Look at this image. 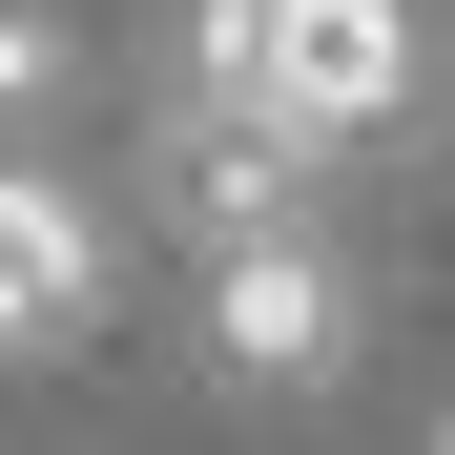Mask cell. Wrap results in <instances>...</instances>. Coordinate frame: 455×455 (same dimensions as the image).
Listing matches in <instances>:
<instances>
[{
    "label": "cell",
    "instance_id": "obj_4",
    "mask_svg": "<svg viewBox=\"0 0 455 455\" xmlns=\"http://www.w3.org/2000/svg\"><path fill=\"white\" fill-rule=\"evenodd\" d=\"M62 104H84V21L62 0H0V166H42Z\"/></svg>",
    "mask_w": 455,
    "mask_h": 455
},
{
    "label": "cell",
    "instance_id": "obj_2",
    "mask_svg": "<svg viewBox=\"0 0 455 455\" xmlns=\"http://www.w3.org/2000/svg\"><path fill=\"white\" fill-rule=\"evenodd\" d=\"M207 352H228V394H331L352 372V269L311 249V228L207 249Z\"/></svg>",
    "mask_w": 455,
    "mask_h": 455
},
{
    "label": "cell",
    "instance_id": "obj_5",
    "mask_svg": "<svg viewBox=\"0 0 455 455\" xmlns=\"http://www.w3.org/2000/svg\"><path fill=\"white\" fill-rule=\"evenodd\" d=\"M435 455H455V414H435Z\"/></svg>",
    "mask_w": 455,
    "mask_h": 455
},
{
    "label": "cell",
    "instance_id": "obj_3",
    "mask_svg": "<svg viewBox=\"0 0 455 455\" xmlns=\"http://www.w3.org/2000/svg\"><path fill=\"white\" fill-rule=\"evenodd\" d=\"M84 311H104V207L62 187V166H0V372L62 352Z\"/></svg>",
    "mask_w": 455,
    "mask_h": 455
},
{
    "label": "cell",
    "instance_id": "obj_1",
    "mask_svg": "<svg viewBox=\"0 0 455 455\" xmlns=\"http://www.w3.org/2000/svg\"><path fill=\"white\" fill-rule=\"evenodd\" d=\"M394 104H414V0H207L145 145L207 249H269V228H311L331 145H372Z\"/></svg>",
    "mask_w": 455,
    "mask_h": 455
}]
</instances>
